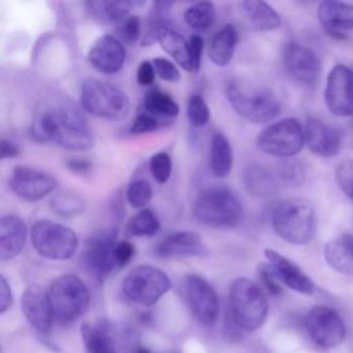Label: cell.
<instances>
[{
    "label": "cell",
    "mask_w": 353,
    "mask_h": 353,
    "mask_svg": "<svg viewBox=\"0 0 353 353\" xmlns=\"http://www.w3.org/2000/svg\"><path fill=\"white\" fill-rule=\"evenodd\" d=\"M32 135L36 141H48L72 152H85L94 145L84 117L76 109L63 105L40 113L33 121Z\"/></svg>",
    "instance_id": "obj_1"
},
{
    "label": "cell",
    "mask_w": 353,
    "mask_h": 353,
    "mask_svg": "<svg viewBox=\"0 0 353 353\" xmlns=\"http://www.w3.org/2000/svg\"><path fill=\"white\" fill-rule=\"evenodd\" d=\"M276 234L294 245L309 244L317 232V215L310 201L294 197L281 201L272 214Z\"/></svg>",
    "instance_id": "obj_2"
},
{
    "label": "cell",
    "mask_w": 353,
    "mask_h": 353,
    "mask_svg": "<svg viewBox=\"0 0 353 353\" xmlns=\"http://www.w3.org/2000/svg\"><path fill=\"white\" fill-rule=\"evenodd\" d=\"M229 310L233 324L247 332L258 330L268 317V299L261 287L237 277L229 288Z\"/></svg>",
    "instance_id": "obj_3"
},
{
    "label": "cell",
    "mask_w": 353,
    "mask_h": 353,
    "mask_svg": "<svg viewBox=\"0 0 353 353\" xmlns=\"http://www.w3.org/2000/svg\"><path fill=\"white\" fill-rule=\"evenodd\" d=\"M194 218L210 228H233L243 215L239 197L226 186H212L199 193L193 203Z\"/></svg>",
    "instance_id": "obj_4"
},
{
    "label": "cell",
    "mask_w": 353,
    "mask_h": 353,
    "mask_svg": "<svg viewBox=\"0 0 353 353\" xmlns=\"http://www.w3.org/2000/svg\"><path fill=\"white\" fill-rule=\"evenodd\" d=\"M226 98L234 112L251 123H268L280 113L277 97L265 87L234 80L226 87Z\"/></svg>",
    "instance_id": "obj_5"
},
{
    "label": "cell",
    "mask_w": 353,
    "mask_h": 353,
    "mask_svg": "<svg viewBox=\"0 0 353 353\" xmlns=\"http://www.w3.org/2000/svg\"><path fill=\"white\" fill-rule=\"evenodd\" d=\"M80 105L90 114L105 120H121L130 110L127 95L114 84L99 79L84 80Z\"/></svg>",
    "instance_id": "obj_6"
},
{
    "label": "cell",
    "mask_w": 353,
    "mask_h": 353,
    "mask_svg": "<svg viewBox=\"0 0 353 353\" xmlns=\"http://www.w3.org/2000/svg\"><path fill=\"white\" fill-rule=\"evenodd\" d=\"M54 320L68 324L79 319L90 306V292L83 280L74 274H61L48 288Z\"/></svg>",
    "instance_id": "obj_7"
},
{
    "label": "cell",
    "mask_w": 353,
    "mask_h": 353,
    "mask_svg": "<svg viewBox=\"0 0 353 353\" xmlns=\"http://www.w3.org/2000/svg\"><path fill=\"white\" fill-rule=\"evenodd\" d=\"M30 241L40 256L52 261L70 259L79 245L73 229L50 219H40L32 226Z\"/></svg>",
    "instance_id": "obj_8"
},
{
    "label": "cell",
    "mask_w": 353,
    "mask_h": 353,
    "mask_svg": "<svg viewBox=\"0 0 353 353\" xmlns=\"http://www.w3.org/2000/svg\"><path fill=\"white\" fill-rule=\"evenodd\" d=\"M171 280L165 272L150 265L137 266L123 280V294L141 306L154 305L171 288Z\"/></svg>",
    "instance_id": "obj_9"
},
{
    "label": "cell",
    "mask_w": 353,
    "mask_h": 353,
    "mask_svg": "<svg viewBox=\"0 0 353 353\" xmlns=\"http://www.w3.org/2000/svg\"><path fill=\"white\" fill-rule=\"evenodd\" d=\"M305 145V131L296 119L287 117L265 127L256 137V146L269 156L290 159Z\"/></svg>",
    "instance_id": "obj_10"
},
{
    "label": "cell",
    "mask_w": 353,
    "mask_h": 353,
    "mask_svg": "<svg viewBox=\"0 0 353 353\" xmlns=\"http://www.w3.org/2000/svg\"><path fill=\"white\" fill-rule=\"evenodd\" d=\"M181 295L204 325H212L219 314V301L212 285L199 274H186L181 281Z\"/></svg>",
    "instance_id": "obj_11"
},
{
    "label": "cell",
    "mask_w": 353,
    "mask_h": 353,
    "mask_svg": "<svg viewBox=\"0 0 353 353\" xmlns=\"http://www.w3.org/2000/svg\"><path fill=\"white\" fill-rule=\"evenodd\" d=\"M305 328L310 339L321 349H332L342 343L346 327L341 316L328 306H314L305 316Z\"/></svg>",
    "instance_id": "obj_12"
},
{
    "label": "cell",
    "mask_w": 353,
    "mask_h": 353,
    "mask_svg": "<svg viewBox=\"0 0 353 353\" xmlns=\"http://www.w3.org/2000/svg\"><path fill=\"white\" fill-rule=\"evenodd\" d=\"M324 102L334 116H353V70L349 66L336 63L328 72Z\"/></svg>",
    "instance_id": "obj_13"
},
{
    "label": "cell",
    "mask_w": 353,
    "mask_h": 353,
    "mask_svg": "<svg viewBox=\"0 0 353 353\" xmlns=\"http://www.w3.org/2000/svg\"><path fill=\"white\" fill-rule=\"evenodd\" d=\"M55 186L57 181L51 174L28 165H17L10 178L12 193L28 203H34L47 197L54 192Z\"/></svg>",
    "instance_id": "obj_14"
},
{
    "label": "cell",
    "mask_w": 353,
    "mask_h": 353,
    "mask_svg": "<svg viewBox=\"0 0 353 353\" xmlns=\"http://www.w3.org/2000/svg\"><path fill=\"white\" fill-rule=\"evenodd\" d=\"M283 63L288 74L303 85H314L320 77L321 65L317 54L298 41L285 43Z\"/></svg>",
    "instance_id": "obj_15"
},
{
    "label": "cell",
    "mask_w": 353,
    "mask_h": 353,
    "mask_svg": "<svg viewBox=\"0 0 353 353\" xmlns=\"http://www.w3.org/2000/svg\"><path fill=\"white\" fill-rule=\"evenodd\" d=\"M114 234L101 233L90 237L83 248L81 263L98 280H103L117 269L114 259Z\"/></svg>",
    "instance_id": "obj_16"
},
{
    "label": "cell",
    "mask_w": 353,
    "mask_h": 353,
    "mask_svg": "<svg viewBox=\"0 0 353 353\" xmlns=\"http://www.w3.org/2000/svg\"><path fill=\"white\" fill-rule=\"evenodd\" d=\"M22 312L29 324L40 334H48L54 321V313L48 296L40 284H30L23 291L21 299Z\"/></svg>",
    "instance_id": "obj_17"
},
{
    "label": "cell",
    "mask_w": 353,
    "mask_h": 353,
    "mask_svg": "<svg viewBox=\"0 0 353 353\" xmlns=\"http://www.w3.org/2000/svg\"><path fill=\"white\" fill-rule=\"evenodd\" d=\"M88 61L95 70L114 74L123 69L125 61L124 44L113 34H103L90 48Z\"/></svg>",
    "instance_id": "obj_18"
},
{
    "label": "cell",
    "mask_w": 353,
    "mask_h": 353,
    "mask_svg": "<svg viewBox=\"0 0 353 353\" xmlns=\"http://www.w3.org/2000/svg\"><path fill=\"white\" fill-rule=\"evenodd\" d=\"M263 254L268 259L266 263L270 266L272 272L283 285L305 295L314 292V283L296 263L274 250L268 248Z\"/></svg>",
    "instance_id": "obj_19"
},
{
    "label": "cell",
    "mask_w": 353,
    "mask_h": 353,
    "mask_svg": "<svg viewBox=\"0 0 353 353\" xmlns=\"http://www.w3.org/2000/svg\"><path fill=\"white\" fill-rule=\"evenodd\" d=\"M305 143L320 157H334L342 145L339 132L320 119L309 117L305 124Z\"/></svg>",
    "instance_id": "obj_20"
},
{
    "label": "cell",
    "mask_w": 353,
    "mask_h": 353,
    "mask_svg": "<svg viewBox=\"0 0 353 353\" xmlns=\"http://www.w3.org/2000/svg\"><path fill=\"white\" fill-rule=\"evenodd\" d=\"M317 18L324 32L335 40H345L346 30L353 29V4L325 0L317 8Z\"/></svg>",
    "instance_id": "obj_21"
},
{
    "label": "cell",
    "mask_w": 353,
    "mask_h": 353,
    "mask_svg": "<svg viewBox=\"0 0 353 353\" xmlns=\"http://www.w3.org/2000/svg\"><path fill=\"white\" fill-rule=\"evenodd\" d=\"M159 258L178 259L197 256L207 252L201 237L190 230H181L164 237L154 248Z\"/></svg>",
    "instance_id": "obj_22"
},
{
    "label": "cell",
    "mask_w": 353,
    "mask_h": 353,
    "mask_svg": "<svg viewBox=\"0 0 353 353\" xmlns=\"http://www.w3.org/2000/svg\"><path fill=\"white\" fill-rule=\"evenodd\" d=\"M26 241V225L17 215H4L0 219V259L10 261L21 254Z\"/></svg>",
    "instance_id": "obj_23"
},
{
    "label": "cell",
    "mask_w": 353,
    "mask_h": 353,
    "mask_svg": "<svg viewBox=\"0 0 353 353\" xmlns=\"http://www.w3.org/2000/svg\"><path fill=\"white\" fill-rule=\"evenodd\" d=\"M239 11L244 21L254 29L261 32L274 30L281 25L279 12L266 1L245 0L239 3Z\"/></svg>",
    "instance_id": "obj_24"
},
{
    "label": "cell",
    "mask_w": 353,
    "mask_h": 353,
    "mask_svg": "<svg viewBox=\"0 0 353 353\" xmlns=\"http://www.w3.org/2000/svg\"><path fill=\"white\" fill-rule=\"evenodd\" d=\"M143 6L142 1L131 0H88L84 3L85 12L98 22H121L128 12Z\"/></svg>",
    "instance_id": "obj_25"
},
{
    "label": "cell",
    "mask_w": 353,
    "mask_h": 353,
    "mask_svg": "<svg viewBox=\"0 0 353 353\" xmlns=\"http://www.w3.org/2000/svg\"><path fill=\"white\" fill-rule=\"evenodd\" d=\"M324 259L335 270L343 274H353V234L342 233L324 247Z\"/></svg>",
    "instance_id": "obj_26"
},
{
    "label": "cell",
    "mask_w": 353,
    "mask_h": 353,
    "mask_svg": "<svg viewBox=\"0 0 353 353\" xmlns=\"http://www.w3.org/2000/svg\"><path fill=\"white\" fill-rule=\"evenodd\" d=\"M237 43H239V33L236 28L230 23L225 25L210 40V47H208L210 59L218 66L228 65L234 55Z\"/></svg>",
    "instance_id": "obj_27"
},
{
    "label": "cell",
    "mask_w": 353,
    "mask_h": 353,
    "mask_svg": "<svg viewBox=\"0 0 353 353\" xmlns=\"http://www.w3.org/2000/svg\"><path fill=\"white\" fill-rule=\"evenodd\" d=\"M243 183L247 192L255 197H272L277 192V179L268 170L259 164H251L243 171Z\"/></svg>",
    "instance_id": "obj_28"
},
{
    "label": "cell",
    "mask_w": 353,
    "mask_h": 353,
    "mask_svg": "<svg viewBox=\"0 0 353 353\" xmlns=\"http://www.w3.org/2000/svg\"><path fill=\"white\" fill-rule=\"evenodd\" d=\"M156 40L160 43L161 48L176 61L179 66L186 70H190V55H189V41L175 32L174 29L165 26L157 30Z\"/></svg>",
    "instance_id": "obj_29"
},
{
    "label": "cell",
    "mask_w": 353,
    "mask_h": 353,
    "mask_svg": "<svg viewBox=\"0 0 353 353\" xmlns=\"http://www.w3.org/2000/svg\"><path fill=\"white\" fill-rule=\"evenodd\" d=\"M233 165V150L228 138L216 132L211 138L210 145V167L215 176L225 178L229 175Z\"/></svg>",
    "instance_id": "obj_30"
},
{
    "label": "cell",
    "mask_w": 353,
    "mask_h": 353,
    "mask_svg": "<svg viewBox=\"0 0 353 353\" xmlns=\"http://www.w3.org/2000/svg\"><path fill=\"white\" fill-rule=\"evenodd\" d=\"M106 321L108 320H98L81 325V336L87 353H114Z\"/></svg>",
    "instance_id": "obj_31"
},
{
    "label": "cell",
    "mask_w": 353,
    "mask_h": 353,
    "mask_svg": "<svg viewBox=\"0 0 353 353\" xmlns=\"http://www.w3.org/2000/svg\"><path fill=\"white\" fill-rule=\"evenodd\" d=\"M142 109L170 123L179 113V106L174 101V98L168 92L157 88H152L146 92Z\"/></svg>",
    "instance_id": "obj_32"
},
{
    "label": "cell",
    "mask_w": 353,
    "mask_h": 353,
    "mask_svg": "<svg viewBox=\"0 0 353 353\" xmlns=\"http://www.w3.org/2000/svg\"><path fill=\"white\" fill-rule=\"evenodd\" d=\"M159 230L160 221L157 215L149 208H143L131 216L124 229L127 237H150L154 236Z\"/></svg>",
    "instance_id": "obj_33"
},
{
    "label": "cell",
    "mask_w": 353,
    "mask_h": 353,
    "mask_svg": "<svg viewBox=\"0 0 353 353\" xmlns=\"http://www.w3.org/2000/svg\"><path fill=\"white\" fill-rule=\"evenodd\" d=\"M183 21L193 30H207L215 21V6L211 1H197L185 10Z\"/></svg>",
    "instance_id": "obj_34"
},
{
    "label": "cell",
    "mask_w": 353,
    "mask_h": 353,
    "mask_svg": "<svg viewBox=\"0 0 353 353\" xmlns=\"http://www.w3.org/2000/svg\"><path fill=\"white\" fill-rule=\"evenodd\" d=\"M50 207L58 216L72 218L84 210V200L77 193L59 192L51 199Z\"/></svg>",
    "instance_id": "obj_35"
},
{
    "label": "cell",
    "mask_w": 353,
    "mask_h": 353,
    "mask_svg": "<svg viewBox=\"0 0 353 353\" xmlns=\"http://www.w3.org/2000/svg\"><path fill=\"white\" fill-rule=\"evenodd\" d=\"M168 124H171L170 121H165L149 112H146L145 109H139V112L137 113L131 127H130V132L134 135H141V134H148V132H153L156 130H160L163 127H167Z\"/></svg>",
    "instance_id": "obj_36"
},
{
    "label": "cell",
    "mask_w": 353,
    "mask_h": 353,
    "mask_svg": "<svg viewBox=\"0 0 353 353\" xmlns=\"http://www.w3.org/2000/svg\"><path fill=\"white\" fill-rule=\"evenodd\" d=\"M152 194H153L152 186L145 179L132 181L128 185L127 192H125V197H127V201L130 203V205L134 208H142V210L150 201Z\"/></svg>",
    "instance_id": "obj_37"
},
{
    "label": "cell",
    "mask_w": 353,
    "mask_h": 353,
    "mask_svg": "<svg viewBox=\"0 0 353 353\" xmlns=\"http://www.w3.org/2000/svg\"><path fill=\"white\" fill-rule=\"evenodd\" d=\"M279 179L287 186H301L305 182V168L299 161L284 160L277 168Z\"/></svg>",
    "instance_id": "obj_38"
},
{
    "label": "cell",
    "mask_w": 353,
    "mask_h": 353,
    "mask_svg": "<svg viewBox=\"0 0 353 353\" xmlns=\"http://www.w3.org/2000/svg\"><path fill=\"white\" fill-rule=\"evenodd\" d=\"M149 170L153 179L157 183L160 185L165 183L170 179L171 171H172V161L170 154L165 152L154 153L149 160Z\"/></svg>",
    "instance_id": "obj_39"
},
{
    "label": "cell",
    "mask_w": 353,
    "mask_h": 353,
    "mask_svg": "<svg viewBox=\"0 0 353 353\" xmlns=\"http://www.w3.org/2000/svg\"><path fill=\"white\" fill-rule=\"evenodd\" d=\"M188 119L193 127H203L210 120V109L204 98L199 94H194L189 98L188 102Z\"/></svg>",
    "instance_id": "obj_40"
},
{
    "label": "cell",
    "mask_w": 353,
    "mask_h": 353,
    "mask_svg": "<svg viewBox=\"0 0 353 353\" xmlns=\"http://www.w3.org/2000/svg\"><path fill=\"white\" fill-rule=\"evenodd\" d=\"M117 39L123 44H134L141 36V18L130 15L117 25Z\"/></svg>",
    "instance_id": "obj_41"
},
{
    "label": "cell",
    "mask_w": 353,
    "mask_h": 353,
    "mask_svg": "<svg viewBox=\"0 0 353 353\" xmlns=\"http://www.w3.org/2000/svg\"><path fill=\"white\" fill-rule=\"evenodd\" d=\"M335 179L341 190L353 201V160L347 159L338 164L335 170Z\"/></svg>",
    "instance_id": "obj_42"
},
{
    "label": "cell",
    "mask_w": 353,
    "mask_h": 353,
    "mask_svg": "<svg viewBox=\"0 0 353 353\" xmlns=\"http://www.w3.org/2000/svg\"><path fill=\"white\" fill-rule=\"evenodd\" d=\"M153 66H154V70H156V74L165 80V81H170V83H174V81H178L179 77H181V73H179V69L176 68V65L171 61H168L167 58H154L152 61Z\"/></svg>",
    "instance_id": "obj_43"
},
{
    "label": "cell",
    "mask_w": 353,
    "mask_h": 353,
    "mask_svg": "<svg viewBox=\"0 0 353 353\" xmlns=\"http://www.w3.org/2000/svg\"><path fill=\"white\" fill-rule=\"evenodd\" d=\"M258 274L262 281V285L270 295H281L283 294V284L277 280L274 273L272 272L270 266L268 263H259L258 266Z\"/></svg>",
    "instance_id": "obj_44"
},
{
    "label": "cell",
    "mask_w": 353,
    "mask_h": 353,
    "mask_svg": "<svg viewBox=\"0 0 353 353\" xmlns=\"http://www.w3.org/2000/svg\"><path fill=\"white\" fill-rule=\"evenodd\" d=\"M135 252V247L128 240H117L114 244V259L117 269L124 268L132 259Z\"/></svg>",
    "instance_id": "obj_45"
},
{
    "label": "cell",
    "mask_w": 353,
    "mask_h": 353,
    "mask_svg": "<svg viewBox=\"0 0 353 353\" xmlns=\"http://www.w3.org/2000/svg\"><path fill=\"white\" fill-rule=\"evenodd\" d=\"M204 50V40L199 34H193L189 39V55H190V72H197L201 65V57Z\"/></svg>",
    "instance_id": "obj_46"
},
{
    "label": "cell",
    "mask_w": 353,
    "mask_h": 353,
    "mask_svg": "<svg viewBox=\"0 0 353 353\" xmlns=\"http://www.w3.org/2000/svg\"><path fill=\"white\" fill-rule=\"evenodd\" d=\"M156 79V70L150 61H142L137 70V81L141 85H150Z\"/></svg>",
    "instance_id": "obj_47"
},
{
    "label": "cell",
    "mask_w": 353,
    "mask_h": 353,
    "mask_svg": "<svg viewBox=\"0 0 353 353\" xmlns=\"http://www.w3.org/2000/svg\"><path fill=\"white\" fill-rule=\"evenodd\" d=\"M65 167L77 175H88L91 172V161L81 157H72L65 161Z\"/></svg>",
    "instance_id": "obj_48"
},
{
    "label": "cell",
    "mask_w": 353,
    "mask_h": 353,
    "mask_svg": "<svg viewBox=\"0 0 353 353\" xmlns=\"http://www.w3.org/2000/svg\"><path fill=\"white\" fill-rule=\"evenodd\" d=\"M12 303V292L7 279L1 274L0 276V313H6Z\"/></svg>",
    "instance_id": "obj_49"
},
{
    "label": "cell",
    "mask_w": 353,
    "mask_h": 353,
    "mask_svg": "<svg viewBox=\"0 0 353 353\" xmlns=\"http://www.w3.org/2000/svg\"><path fill=\"white\" fill-rule=\"evenodd\" d=\"M18 154H19V148L12 141L1 138V141H0V157H1V160L12 159V157H17Z\"/></svg>",
    "instance_id": "obj_50"
},
{
    "label": "cell",
    "mask_w": 353,
    "mask_h": 353,
    "mask_svg": "<svg viewBox=\"0 0 353 353\" xmlns=\"http://www.w3.org/2000/svg\"><path fill=\"white\" fill-rule=\"evenodd\" d=\"M352 127H353V123H352Z\"/></svg>",
    "instance_id": "obj_51"
},
{
    "label": "cell",
    "mask_w": 353,
    "mask_h": 353,
    "mask_svg": "<svg viewBox=\"0 0 353 353\" xmlns=\"http://www.w3.org/2000/svg\"><path fill=\"white\" fill-rule=\"evenodd\" d=\"M167 353H171V352H167Z\"/></svg>",
    "instance_id": "obj_52"
}]
</instances>
